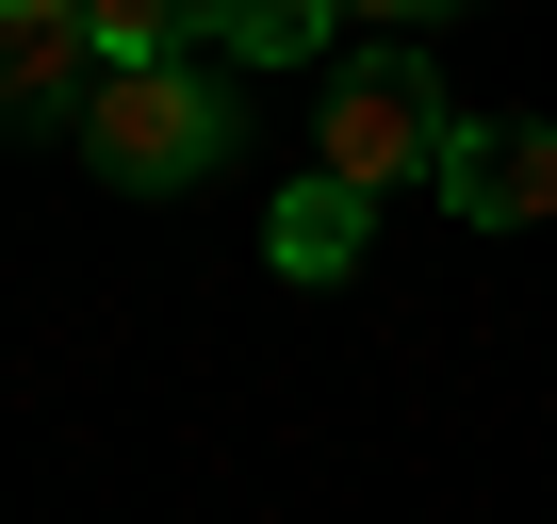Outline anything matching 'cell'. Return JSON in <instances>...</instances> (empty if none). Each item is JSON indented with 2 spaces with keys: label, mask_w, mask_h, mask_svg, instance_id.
I'll list each match as a JSON object with an SVG mask.
<instances>
[{
  "label": "cell",
  "mask_w": 557,
  "mask_h": 524,
  "mask_svg": "<svg viewBox=\"0 0 557 524\" xmlns=\"http://www.w3.org/2000/svg\"><path fill=\"white\" fill-rule=\"evenodd\" d=\"M99 83H115V50H99L83 0L66 17H0V132H83Z\"/></svg>",
  "instance_id": "obj_4"
},
{
  "label": "cell",
  "mask_w": 557,
  "mask_h": 524,
  "mask_svg": "<svg viewBox=\"0 0 557 524\" xmlns=\"http://www.w3.org/2000/svg\"><path fill=\"white\" fill-rule=\"evenodd\" d=\"M329 148V180H361V197H394V180H443V148H459V115H443V83L410 66V50H361L345 83H329V115H312Z\"/></svg>",
  "instance_id": "obj_2"
},
{
  "label": "cell",
  "mask_w": 557,
  "mask_h": 524,
  "mask_svg": "<svg viewBox=\"0 0 557 524\" xmlns=\"http://www.w3.org/2000/svg\"><path fill=\"white\" fill-rule=\"evenodd\" d=\"M345 17H459V0H345Z\"/></svg>",
  "instance_id": "obj_8"
},
{
  "label": "cell",
  "mask_w": 557,
  "mask_h": 524,
  "mask_svg": "<svg viewBox=\"0 0 557 524\" xmlns=\"http://www.w3.org/2000/svg\"><path fill=\"white\" fill-rule=\"evenodd\" d=\"M213 50H230V66H312V50H329V0H230Z\"/></svg>",
  "instance_id": "obj_7"
},
{
  "label": "cell",
  "mask_w": 557,
  "mask_h": 524,
  "mask_svg": "<svg viewBox=\"0 0 557 524\" xmlns=\"http://www.w3.org/2000/svg\"><path fill=\"white\" fill-rule=\"evenodd\" d=\"M83 17H99V50H115V66H164V50H213L230 0H83Z\"/></svg>",
  "instance_id": "obj_6"
},
{
  "label": "cell",
  "mask_w": 557,
  "mask_h": 524,
  "mask_svg": "<svg viewBox=\"0 0 557 524\" xmlns=\"http://www.w3.org/2000/svg\"><path fill=\"white\" fill-rule=\"evenodd\" d=\"M361 246H377V197H361V180H329V164L262 213V262H278V279H345Z\"/></svg>",
  "instance_id": "obj_5"
},
{
  "label": "cell",
  "mask_w": 557,
  "mask_h": 524,
  "mask_svg": "<svg viewBox=\"0 0 557 524\" xmlns=\"http://www.w3.org/2000/svg\"><path fill=\"white\" fill-rule=\"evenodd\" d=\"M0 17H66V0H0Z\"/></svg>",
  "instance_id": "obj_9"
},
{
  "label": "cell",
  "mask_w": 557,
  "mask_h": 524,
  "mask_svg": "<svg viewBox=\"0 0 557 524\" xmlns=\"http://www.w3.org/2000/svg\"><path fill=\"white\" fill-rule=\"evenodd\" d=\"M230 132H246L230 50H164V66H115V83H99L83 164H99V180H132V197H181V180H213V164H230Z\"/></svg>",
  "instance_id": "obj_1"
},
{
  "label": "cell",
  "mask_w": 557,
  "mask_h": 524,
  "mask_svg": "<svg viewBox=\"0 0 557 524\" xmlns=\"http://www.w3.org/2000/svg\"><path fill=\"white\" fill-rule=\"evenodd\" d=\"M459 229H541L557 213V132L541 115H459V148H443V180H426Z\"/></svg>",
  "instance_id": "obj_3"
}]
</instances>
